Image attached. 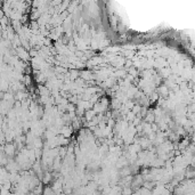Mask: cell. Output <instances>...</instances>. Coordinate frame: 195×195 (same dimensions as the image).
I'll use <instances>...</instances> for the list:
<instances>
[{
    "label": "cell",
    "mask_w": 195,
    "mask_h": 195,
    "mask_svg": "<svg viewBox=\"0 0 195 195\" xmlns=\"http://www.w3.org/2000/svg\"><path fill=\"white\" fill-rule=\"evenodd\" d=\"M43 181H45V184H47V183L50 181V175L48 172H46V176L43 177Z\"/></svg>",
    "instance_id": "obj_1"
}]
</instances>
